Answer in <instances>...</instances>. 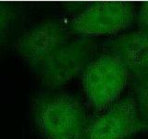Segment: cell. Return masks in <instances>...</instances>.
Returning <instances> with one entry per match:
<instances>
[{
    "label": "cell",
    "instance_id": "cell-5",
    "mask_svg": "<svg viewBox=\"0 0 148 139\" xmlns=\"http://www.w3.org/2000/svg\"><path fill=\"white\" fill-rule=\"evenodd\" d=\"M143 125L134 97L119 99L88 122L83 139H126Z\"/></svg>",
    "mask_w": 148,
    "mask_h": 139
},
{
    "label": "cell",
    "instance_id": "cell-1",
    "mask_svg": "<svg viewBox=\"0 0 148 139\" xmlns=\"http://www.w3.org/2000/svg\"><path fill=\"white\" fill-rule=\"evenodd\" d=\"M32 114L39 132L45 139H83L88 124L82 106L65 92L35 98Z\"/></svg>",
    "mask_w": 148,
    "mask_h": 139
},
{
    "label": "cell",
    "instance_id": "cell-10",
    "mask_svg": "<svg viewBox=\"0 0 148 139\" xmlns=\"http://www.w3.org/2000/svg\"><path fill=\"white\" fill-rule=\"evenodd\" d=\"M136 21L139 27H148V2L142 4L140 10L137 12Z\"/></svg>",
    "mask_w": 148,
    "mask_h": 139
},
{
    "label": "cell",
    "instance_id": "cell-4",
    "mask_svg": "<svg viewBox=\"0 0 148 139\" xmlns=\"http://www.w3.org/2000/svg\"><path fill=\"white\" fill-rule=\"evenodd\" d=\"M92 38L76 36L58 48L36 70L43 85L49 89H58L84 72L97 52Z\"/></svg>",
    "mask_w": 148,
    "mask_h": 139
},
{
    "label": "cell",
    "instance_id": "cell-3",
    "mask_svg": "<svg viewBox=\"0 0 148 139\" xmlns=\"http://www.w3.org/2000/svg\"><path fill=\"white\" fill-rule=\"evenodd\" d=\"M136 20L137 11L134 3L95 2L72 16L71 29L76 36L87 38L119 35L129 30Z\"/></svg>",
    "mask_w": 148,
    "mask_h": 139
},
{
    "label": "cell",
    "instance_id": "cell-8",
    "mask_svg": "<svg viewBox=\"0 0 148 139\" xmlns=\"http://www.w3.org/2000/svg\"><path fill=\"white\" fill-rule=\"evenodd\" d=\"M135 96L142 122L148 129V74L135 83Z\"/></svg>",
    "mask_w": 148,
    "mask_h": 139
},
{
    "label": "cell",
    "instance_id": "cell-6",
    "mask_svg": "<svg viewBox=\"0 0 148 139\" xmlns=\"http://www.w3.org/2000/svg\"><path fill=\"white\" fill-rule=\"evenodd\" d=\"M69 39L60 23L46 21L23 32L14 43L13 49L22 61L36 71Z\"/></svg>",
    "mask_w": 148,
    "mask_h": 139
},
{
    "label": "cell",
    "instance_id": "cell-7",
    "mask_svg": "<svg viewBox=\"0 0 148 139\" xmlns=\"http://www.w3.org/2000/svg\"><path fill=\"white\" fill-rule=\"evenodd\" d=\"M104 51L114 53L126 64L133 80L140 81L148 74V27L124 32L108 42Z\"/></svg>",
    "mask_w": 148,
    "mask_h": 139
},
{
    "label": "cell",
    "instance_id": "cell-9",
    "mask_svg": "<svg viewBox=\"0 0 148 139\" xmlns=\"http://www.w3.org/2000/svg\"><path fill=\"white\" fill-rule=\"evenodd\" d=\"M15 19V12L12 7L9 5L1 4V38L2 40L4 37L9 32L12 28V22Z\"/></svg>",
    "mask_w": 148,
    "mask_h": 139
},
{
    "label": "cell",
    "instance_id": "cell-2",
    "mask_svg": "<svg viewBox=\"0 0 148 139\" xmlns=\"http://www.w3.org/2000/svg\"><path fill=\"white\" fill-rule=\"evenodd\" d=\"M133 79L120 58L103 51L82 72V86L86 98L97 112H103L116 102Z\"/></svg>",
    "mask_w": 148,
    "mask_h": 139
}]
</instances>
